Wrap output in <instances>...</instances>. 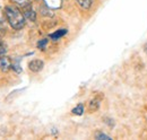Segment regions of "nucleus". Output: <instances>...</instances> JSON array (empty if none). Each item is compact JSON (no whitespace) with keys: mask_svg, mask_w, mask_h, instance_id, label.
Wrapping results in <instances>:
<instances>
[{"mask_svg":"<svg viewBox=\"0 0 147 140\" xmlns=\"http://www.w3.org/2000/svg\"><path fill=\"white\" fill-rule=\"evenodd\" d=\"M5 14L9 25L14 30H22L25 26V16L16 6H6Z\"/></svg>","mask_w":147,"mask_h":140,"instance_id":"obj_1","label":"nucleus"},{"mask_svg":"<svg viewBox=\"0 0 147 140\" xmlns=\"http://www.w3.org/2000/svg\"><path fill=\"white\" fill-rule=\"evenodd\" d=\"M11 66H13V61L7 55H0V70L3 71V72H7L11 69Z\"/></svg>","mask_w":147,"mask_h":140,"instance_id":"obj_2","label":"nucleus"},{"mask_svg":"<svg viewBox=\"0 0 147 140\" xmlns=\"http://www.w3.org/2000/svg\"><path fill=\"white\" fill-rule=\"evenodd\" d=\"M43 68H44V62L40 59H34L28 62V69L32 72H40Z\"/></svg>","mask_w":147,"mask_h":140,"instance_id":"obj_3","label":"nucleus"},{"mask_svg":"<svg viewBox=\"0 0 147 140\" xmlns=\"http://www.w3.org/2000/svg\"><path fill=\"white\" fill-rule=\"evenodd\" d=\"M23 10H24V16H25V18H27V19H30V20H32V22H35V19H36V14H35V11H34L32 5H28L27 7L23 8Z\"/></svg>","mask_w":147,"mask_h":140,"instance_id":"obj_4","label":"nucleus"},{"mask_svg":"<svg viewBox=\"0 0 147 140\" xmlns=\"http://www.w3.org/2000/svg\"><path fill=\"white\" fill-rule=\"evenodd\" d=\"M76 2L83 10H90L94 3L93 0H76Z\"/></svg>","mask_w":147,"mask_h":140,"instance_id":"obj_5","label":"nucleus"},{"mask_svg":"<svg viewBox=\"0 0 147 140\" xmlns=\"http://www.w3.org/2000/svg\"><path fill=\"white\" fill-rule=\"evenodd\" d=\"M67 33H68V30H66V28H61V30L55 31V33H51L49 36H50V38H51V40H53V41H58V40H60L61 37H63Z\"/></svg>","mask_w":147,"mask_h":140,"instance_id":"obj_6","label":"nucleus"},{"mask_svg":"<svg viewBox=\"0 0 147 140\" xmlns=\"http://www.w3.org/2000/svg\"><path fill=\"white\" fill-rule=\"evenodd\" d=\"M101 101H102V97H94L93 100H91L90 104H88V108L90 111H96L98 110L100 105H101Z\"/></svg>","mask_w":147,"mask_h":140,"instance_id":"obj_7","label":"nucleus"},{"mask_svg":"<svg viewBox=\"0 0 147 140\" xmlns=\"http://www.w3.org/2000/svg\"><path fill=\"white\" fill-rule=\"evenodd\" d=\"M85 112V110H84V105L82 104H78L76 107H74L73 111H71V113L75 114V115H83V113Z\"/></svg>","mask_w":147,"mask_h":140,"instance_id":"obj_8","label":"nucleus"},{"mask_svg":"<svg viewBox=\"0 0 147 140\" xmlns=\"http://www.w3.org/2000/svg\"><path fill=\"white\" fill-rule=\"evenodd\" d=\"M48 43H49V40H48V38H42V40H40L36 44L37 49H40V50H45Z\"/></svg>","mask_w":147,"mask_h":140,"instance_id":"obj_9","label":"nucleus"},{"mask_svg":"<svg viewBox=\"0 0 147 140\" xmlns=\"http://www.w3.org/2000/svg\"><path fill=\"white\" fill-rule=\"evenodd\" d=\"M17 6L19 7H22V8H25V7H27L28 5H31V1L30 0H13Z\"/></svg>","mask_w":147,"mask_h":140,"instance_id":"obj_10","label":"nucleus"},{"mask_svg":"<svg viewBox=\"0 0 147 140\" xmlns=\"http://www.w3.org/2000/svg\"><path fill=\"white\" fill-rule=\"evenodd\" d=\"M11 69L14 70L15 72H22V67H20V65H19V59L17 60H15V61H13V66H11Z\"/></svg>","mask_w":147,"mask_h":140,"instance_id":"obj_11","label":"nucleus"},{"mask_svg":"<svg viewBox=\"0 0 147 140\" xmlns=\"http://www.w3.org/2000/svg\"><path fill=\"white\" fill-rule=\"evenodd\" d=\"M6 14H5V10L0 7V27H2V25L5 24V20H6Z\"/></svg>","mask_w":147,"mask_h":140,"instance_id":"obj_12","label":"nucleus"},{"mask_svg":"<svg viewBox=\"0 0 147 140\" xmlns=\"http://www.w3.org/2000/svg\"><path fill=\"white\" fill-rule=\"evenodd\" d=\"M95 138H96V139H108V140L111 139V137H109L108 135H105V133H103V132H97V133L95 135Z\"/></svg>","mask_w":147,"mask_h":140,"instance_id":"obj_13","label":"nucleus"},{"mask_svg":"<svg viewBox=\"0 0 147 140\" xmlns=\"http://www.w3.org/2000/svg\"><path fill=\"white\" fill-rule=\"evenodd\" d=\"M6 53V46H5V44L0 41V55H3Z\"/></svg>","mask_w":147,"mask_h":140,"instance_id":"obj_14","label":"nucleus"},{"mask_svg":"<svg viewBox=\"0 0 147 140\" xmlns=\"http://www.w3.org/2000/svg\"><path fill=\"white\" fill-rule=\"evenodd\" d=\"M144 51H145V52L147 53V43L145 44V45H144Z\"/></svg>","mask_w":147,"mask_h":140,"instance_id":"obj_15","label":"nucleus"}]
</instances>
